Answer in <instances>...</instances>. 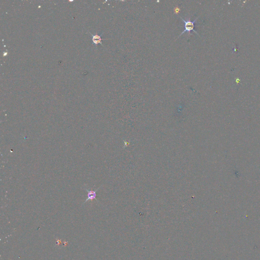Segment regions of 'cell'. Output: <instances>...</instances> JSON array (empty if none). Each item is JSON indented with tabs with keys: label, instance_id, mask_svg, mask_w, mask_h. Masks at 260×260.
<instances>
[{
	"label": "cell",
	"instance_id": "2",
	"mask_svg": "<svg viewBox=\"0 0 260 260\" xmlns=\"http://www.w3.org/2000/svg\"><path fill=\"white\" fill-rule=\"evenodd\" d=\"M101 187H99L98 189H97L95 191H93V190H89L85 189V190L87 191V199L84 201V204L86 203V202H87L88 201L93 200L94 199H95V200L97 201H98V200L97 198H96V196H97V192L99 190L100 188Z\"/></svg>",
	"mask_w": 260,
	"mask_h": 260
},
{
	"label": "cell",
	"instance_id": "1",
	"mask_svg": "<svg viewBox=\"0 0 260 260\" xmlns=\"http://www.w3.org/2000/svg\"><path fill=\"white\" fill-rule=\"evenodd\" d=\"M199 17H200V16H199L198 17H197V18L195 19V20L192 21V20H190V18H188L187 20H184L183 18H182L181 16H180V18L182 20L183 22H184L185 30H184V31H183V32L179 35L178 38H179L182 35H183V34L185 33H187H187H190V32H191V31H194V32H195L196 34H197L199 36L198 33L194 29V27H195V23L196 22L197 20L198 19V18H199ZM178 38H177V39H178Z\"/></svg>",
	"mask_w": 260,
	"mask_h": 260
},
{
	"label": "cell",
	"instance_id": "3",
	"mask_svg": "<svg viewBox=\"0 0 260 260\" xmlns=\"http://www.w3.org/2000/svg\"><path fill=\"white\" fill-rule=\"evenodd\" d=\"M102 34H101V35H93V34H91V35L93 36V43L95 46L97 45L98 44H100L101 45H102L103 46V43H102V41L103 40H105V39H102L101 36L102 35Z\"/></svg>",
	"mask_w": 260,
	"mask_h": 260
}]
</instances>
